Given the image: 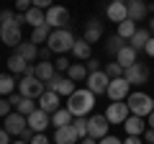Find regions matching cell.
<instances>
[{"mask_svg": "<svg viewBox=\"0 0 154 144\" xmlns=\"http://www.w3.org/2000/svg\"><path fill=\"white\" fill-rule=\"evenodd\" d=\"M123 129H126V136H141L144 131H146V121H144L141 116H128L126 121H123Z\"/></svg>", "mask_w": 154, "mask_h": 144, "instance_id": "cell-16", "label": "cell"}, {"mask_svg": "<svg viewBox=\"0 0 154 144\" xmlns=\"http://www.w3.org/2000/svg\"><path fill=\"white\" fill-rule=\"evenodd\" d=\"M144 142H146V144H154V129H146V131H144Z\"/></svg>", "mask_w": 154, "mask_h": 144, "instance_id": "cell-47", "label": "cell"}, {"mask_svg": "<svg viewBox=\"0 0 154 144\" xmlns=\"http://www.w3.org/2000/svg\"><path fill=\"white\" fill-rule=\"evenodd\" d=\"M54 67H57V72H59V75H62V72H67V70H69V62H67V57H59V59H54Z\"/></svg>", "mask_w": 154, "mask_h": 144, "instance_id": "cell-37", "label": "cell"}, {"mask_svg": "<svg viewBox=\"0 0 154 144\" xmlns=\"http://www.w3.org/2000/svg\"><path fill=\"white\" fill-rule=\"evenodd\" d=\"M13 23H16V16H13L11 11H0V26H13Z\"/></svg>", "mask_w": 154, "mask_h": 144, "instance_id": "cell-36", "label": "cell"}, {"mask_svg": "<svg viewBox=\"0 0 154 144\" xmlns=\"http://www.w3.org/2000/svg\"><path fill=\"white\" fill-rule=\"evenodd\" d=\"M116 62H118L123 70H126V67H131L134 62H136V49H134L131 44H126L121 52H118V54H116Z\"/></svg>", "mask_w": 154, "mask_h": 144, "instance_id": "cell-23", "label": "cell"}, {"mask_svg": "<svg viewBox=\"0 0 154 144\" xmlns=\"http://www.w3.org/2000/svg\"><path fill=\"white\" fill-rule=\"evenodd\" d=\"M126 44H128L126 39H121L118 33H113V36H108V41H105V52L116 57V54H118V52H121V49H123Z\"/></svg>", "mask_w": 154, "mask_h": 144, "instance_id": "cell-29", "label": "cell"}, {"mask_svg": "<svg viewBox=\"0 0 154 144\" xmlns=\"http://www.w3.org/2000/svg\"><path fill=\"white\" fill-rule=\"evenodd\" d=\"M49 33H51V28L49 26H38V28H33V33H31V41L33 44H46L49 41Z\"/></svg>", "mask_w": 154, "mask_h": 144, "instance_id": "cell-32", "label": "cell"}, {"mask_svg": "<svg viewBox=\"0 0 154 144\" xmlns=\"http://www.w3.org/2000/svg\"><path fill=\"white\" fill-rule=\"evenodd\" d=\"M8 70H11L13 75H33V67L28 64L21 54H11L8 57Z\"/></svg>", "mask_w": 154, "mask_h": 144, "instance_id": "cell-15", "label": "cell"}, {"mask_svg": "<svg viewBox=\"0 0 154 144\" xmlns=\"http://www.w3.org/2000/svg\"><path fill=\"white\" fill-rule=\"evenodd\" d=\"M49 57H51V49H49V46H41V49H38V59H41V62H51Z\"/></svg>", "mask_w": 154, "mask_h": 144, "instance_id": "cell-43", "label": "cell"}, {"mask_svg": "<svg viewBox=\"0 0 154 144\" xmlns=\"http://www.w3.org/2000/svg\"><path fill=\"white\" fill-rule=\"evenodd\" d=\"M54 5V0H33V8H41V11H49Z\"/></svg>", "mask_w": 154, "mask_h": 144, "instance_id": "cell-42", "label": "cell"}, {"mask_svg": "<svg viewBox=\"0 0 154 144\" xmlns=\"http://www.w3.org/2000/svg\"><path fill=\"white\" fill-rule=\"evenodd\" d=\"M131 116V111H128V103L126 100H113V103L108 105V111H105V118H108V124H121Z\"/></svg>", "mask_w": 154, "mask_h": 144, "instance_id": "cell-7", "label": "cell"}, {"mask_svg": "<svg viewBox=\"0 0 154 144\" xmlns=\"http://www.w3.org/2000/svg\"><path fill=\"white\" fill-rule=\"evenodd\" d=\"M0 41L5 46H18L23 41L21 39V26H16V23L13 26H0Z\"/></svg>", "mask_w": 154, "mask_h": 144, "instance_id": "cell-14", "label": "cell"}, {"mask_svg": "<svg viewBox=\"0 0 154 144\" xmlns=\"http://www.w3.org/2000/svg\"><path fill=\"white\" fill-rule=\"evenodd\" d=\"M152 11H154V8H152Z\"/></svg>", "mask_w": 154, "mask_h": 144, "instance_id": "cell-56", "label": "cell"}, {"mask_svg": "<svg viewBox=\"0 0 154 144\" xmlns=\"http://www.w3.org/2000/svg\"><path fill=\"white\" fill-rule=\"evenodd\" d=\"M146 129H154V111L146 116Z\"/></svg>", "mask_w": 154, "mask_h": 144, "instance_id": "cell-51", "label": "cell"}, {"mask_svg": "<svg viewBox=\"0 0 154 144\" xmlns=\"http://www.w3.org/2000/svg\"><path fill=\"white\" fill-rule=\"evenodd\" d=\"M69 23V11L64 5H51L46 11V26L49 28H67Z\"/></svg>", "mask_w": 154, "mask_h": 144, "instance_id": "cell-6", "label": "cell"}, {"mask_svg": "<svg viewBox=\"0 0 154 144\" xmlns=\"http://www.w3.org/2000/svg\"><path fill=\"white\" fill-rule=\"evenodd\" d=\"M16 23H18V26H23V23H26V13H18V16H16Z\"/></svg>", "mask_w": 154, "mask_h": 144, "instance_id": "cell-52", "label": "cell"}, {"mask_svg": "<svg viewBox=\"0 0 154 144\" xmlns=\"http://www.w3.org/2000/svg\"><path fill=\"white\" fill-rule=\"evenodd\" d=\"M75 121V116H72L67 108H59L57 113H51V126L54 129H62V126H69V124Z\"/></svg>", "mask_w": 154, "mask_h": 144, "instance_id": "cell-26", "label": "cell"}, {"mask_svg": "<svg viewBox=\"0 0 154 144\" xmlns=\"http://www.w3.org/2000/svg\"><path fill=\"white\" fill-rule=\"evenodd\" d=\"M54 142L57 144H77L80 142V134L75 131V126H62V129H57L54 131Z\"/></svg>", "mask_w": 154, "mask_h": 144, "instance_id": "cell-19", "label": "cell"}, {"mask_svg": "<svg viewBox=\"0 0 154 144\" xmlns=\"http://www.w3.org/2000/svg\"><path fill=\"white\" fill-rule=\"evenodd\" d=\"M126 103H128V111H131L134 116H141V118L154 111V98L146 95V93H131L126 98Z\"/></svg>", "mask_w": 154, "mask_h": 144, "instance_id": "cell-3", "label": "cell"}, {"mask_svg": "<svg viewBox=\"0 0 154 144\" xmlns=\"http://www.w3.org/2000/svg\"><path fill=\"white\" fill-rule=\"evenodd\" d=\"M26 23L31 28L46 26V11H41V8H31V11H26Z\"/></svg>", "mask_w": 154, "mask_h": 144, "instance_id": "cell-24", "label": "cell"}, {"mask_svg": "<svg viewBox=\"0 0 154 144\" xmlns=\"http://www.w3.org/2000/svg\"><path fill=\"white\" fill-rule=\"evenodd\" d=\"M108 85H110V77L105 75L103 70H100V72H90V75H88V90H90V93L103 95V93H108Z\"/></svg>", "mask_w": 154, "mask_h": 144, "instance_id": "cell-9", "label": "cell"}, {"mask_svg": "<svg viewBox=\"0 0 154 144\" xmlns=\"http://www.w3.org/2000/svg\"><path fill=\"white\" fill-rule=\"evenodd\" d=\"M105 16H108V21H113V23L126 21V18H128V8H126V3H110V5L105 8Z\"/></svg>", "mask_w": 154, "mask_h": 144, "instance_id": "cell-22", "label": "cell"}, {"mask_svg": "<svg viewBox=\"0 0 154 144\" xmlns=\"http://www.w3.org/2000/svg\"><path fill=\"white\" fill-rule=\"evenodd\" d=\"M75 33L69 31V28H54V31L49 33V41H46V46H49L51 52H57V54H67V52H72V46H75Z\"/></svg>", "mask_w": 154, "mask_h": 144, "instance_id": "cell-2", "label": "cell"}, {"mask_svg": "<svg viewBox=\"0 0 154 144\" xmlns=\"http://www.w3.org/2000/svg\"><path fill=\"white\" fill-rule=\"evenodd\" d=\"M90 72H100V59H95V57L88 59V75Z\"/></svg>", "mask_w": 154, "mask_h": 144, "instance_id": "cell-41", "label": "cell"}, {"mask_svg": "<svg viewBox=\"0 0 154 144\" xmlns=\"http://www.w3.org/2000/svg\"><path fill=\"white\" fill-rule=\"evenodd\" d=\"M93 105H95V93H90L88 88L75 90V93L67 98V111H69L72 116H88V113L93 111Z\"/></svg>", "mask_w": 154, "mask_h": 144, "instance_id": "cell-1", "label": "cell"}, {"mask_svg": "<svg viewBox=\"0 0 154 144\" xmlns=\"http://www.w3.org/2000/svg\"><path fill=\"white\" fill-rule=\"evenodd\" d=\"M126 8H128V18H131L134 23H136V21H144V18L149 16V8H146L144 0H128Z\"/></svg>", "mask_w": 154, "mask_h": 144, "instance_id": "cell-20", "label": "cell"}, {"mask_svg": "<svg viewBox=\"0 0 154 144\" xmlns=\"http://www.w3.org/2000/svg\"><path fill=\"white\" fill-rule=\"evenodd\" d=\"M33 136H36V131H33L31 126H26V129L21 131V142H26V144H31V139H33Z\"/></svg>", "mask_w": 154, "mask_h": 144, "instance_id": "cell-39", "label": "cell"}, {"mask_svg": "<svg viewBox=\"0 0 154 144\" xmlns=\"http://www.w3.org/2000/svg\"><path fill=\"white\" fill-rule=\"evenodd\" d=\"M77 144H98V139H93V136H85V139H80Z\"/></svg>", "mask_w": 154, "mask_h": 144, "instance_id": "cell-50", "label": "cell"}, {"mask_svg": "<svg viewBox=\"0 0 154 144\" xmlns=\"http://www.w3.org/2000/svg\"><path fill=\"white\" fill-rule=\"evenodd\" d=\"M16 8L21 13H26V11H31V8H33V0H16Z\"/></svg>", "mask_w": 154, "mask_h": 144, "instance_id": "cell-40", "label": "cell"}, {"mask_svg": "<svg viewBox=\"0 0 154 144\" xmlns=\"http://www.w3.org/2000/svg\"><path fill=\"white\" fill-rule=\"evenodd\" d=\"M18 93L23 98H41L46 93V85L36 77V75H23V80L18 83Z\"/></svg>", "mask_w": 154, "mask_h": 144, "instance_id": "cell-4", "label": "cell"}, {"mask_svg": "<svg viewBox=\"0 0 154 144\" xmlns=\"http://www.w3.org/2000/svg\"><path fill=\"white\" fill-rule=\"evenodd\" d=\"M11 108H13L11 100H8V98H0V116H3V118L11 116Z\"/></svg>", "mask_w": 154, "mask_h": 144, "instance_id": "cell-38", "label": "cell"}, {"mask_svg": "<svg viewBox=\"0 0 154 144\" xmlns=\"http://www.w3.org/2000/svg\"><path fill=\"white\" fill-rule=\"evenodd\" d=\"M26 121H28V126H31L36 134H44V131H46V126L51 124V116H49L46 111H41V108H36L31 116H26Z\"/></svg>", "mask_w": 154, "mask_h": 144, "instance_id": "cell-12", "label": "cell"}, {"mask_svg": "<svg viewBox=\"0 0 154 144\" xmlns=\"http://www.w3.org/2000/svg\"><path fill=\"white\" fill-rule=\"evenodd\" d=\"M31 144H49V139H46V134H36L31 139Z\"/></svg>", "mask_w": 154, "mask_h": 144, "instance_id": "cell-45", "label": "cell"}, {"mask_svg": "<svg viewBox=\"0 0 154 144\" xmlns=\"http://www.w3.org/2000/svg\"><path fill=\"white\" fill-rule=\"evenodd\" d=\"M16 54H21L26 62H31V59L38 57V46L33 44V41H21V44L16 46Z\"/></svg>", "mask_w": 154, "mask_h": 144, "instance_id": "cell-25", "label": "cell"}, {"mask_svg": "<svg viewBox=\"0 0 154 144\" xmlns=\"http://www.w3.org/2000/svg\"><path fill=\"white\" fill-rule=\"evenodd\" d=\"M13 144H26V142H13Z\"/></svg>", "mask_w": 154, "mask_h": 144, "instance_id": "cell-55", "label": "cell"}, {"mask_svg": "<svg viewBox=\"0 0 154 144\" xmlns=\"http://www.w3.org/2000/svg\"><path fill=\"white\" fill-rule=\"evenodd\" d=\"M26 126H28L26 116L16 111V113H11V116H5V126H3V129H5L11 136H21V131H23Z\"/></svg>", "mask_w": 154, "mask_h": 144, "instance_id": "cell-13", "label": "cell"}, {"mask_svg": "<svg viewBox=\"0 0 154 144\" xmlns=\"http://www.w3.org/2000/svg\"><path fill=\"white\" fill-rule=\"evenodd\" d=\"M98 144H123V142H121L118 136H110V134H108V136H103V139H100Z\"/></svg>", "mask_w": 154, "mask_h": 144, "instance_id": "cell-44", "label": "cell"}, {"mask_svg": "<svg viewBox=\"0 0 154 144\" xmlns=\"http://www.w3.org/2000/svg\"><path fill=\"white\" fill-rule=\"evenodd\" d=\"M0 144H13L11 142V134H8L5 129H0Z\"/></svg>", "mask_w": 154, "mask_h": 144, "instance_id": "cell-46", "label": "cell"}, {"mask_svg": "<svg viewBox=\"0 0 154 144\" xmlns=\"http://www.w3.org/2000/svg\"><path fill=\"white\" fill-rule=\"evenodd\" d=\"M72 126H75V131L80 134V139H85V136H88V116H75Z\"/></svg>", "mask_w": 154, "mask_h": 144, "instance_id": "cell-34", "label": "cell"}, {"mask_svg": "<svg viewBox=\"0 0 154 144\" xmlns=\"http://www.w3.org/2000/svg\"><path fill=\"white\" fill-rule=\"evenodd\" d=\"M113 3H128V0H113Z\"/></svg>", "mask_w": 154, "mask_h": 144, "instance_id": "cell-54", "label": "cell"}, {"mask_svg": "<svg viewBox=\"0 0 154 144\" xmlns=\"http://www.w3.org/2000/svg\"><path fill=\"white\" fill-rule=\"evenodd\" d=\"M149 31H152V36H154V18L149 21Z\"/></svg>", "mask_w": 154, "mask_h": 144, "instance_id": "cell-53", "label": "cell"}, {"mask_svg": "<svg viewBox=\"0 0 154 144\" xmlns=\"http://www.w3.org/2000/svg\"><path fill=\"white\" fill-rule=\"evenodd\" d=\"M144 52H146L149 57H154V36H152V39L146 41V46H144Z\"/></svg>", "mask_w": 154, "mask_h": 144, "instance_id": "cell-48", "label": "cell"}, {"mask_svg": "<svg viewBox=\"0 0 154 144\" xmlns=\"http://www.w3.org/2000/svg\"><path fill=\"white\" fill-rule=\"evenodd\" d=\"M123 77H126L128 85H144V83H149V67L144 62H134L131 67L123 70Z\"/></svg>", "mask_w": 154, "mask_h": 144, "instance_id": "cell-5", "label": "cell"}, {"mask_svg": "<svg viewBox=\"0 0 154 144\" xmlns=\"http://www.w3.org/2000/svg\"><path fill=\"white\" fill-rule=\"evenodd\" d=\"M33 75H36V77L46 85V83H49V80L57 75V67H54V62H36V64H33Z\"/></svg>", "mask_w": 154, "mask_h": 144, "instance_id": "cell-21", "label": "cell"}, {"mask_svg": "<svg viewBox=\"0 0 154 144\" xmlns=\"http://www.w3.org/2000/svg\"><path fill=\"white\" fill-rule=\"evenodd\" d=\"M103 72H105V75H108L110 80H116V77H123V67L118 64V62H108Z\"/></svg>", "mask_w": 154, "mask_h": 144, "instance_id": "cell-35", "label": "cell"}, {"mask_svg": "<svg viewBox=\"0 0 154 144\" xmlns=\"http://www.w3.org/2000/svg\"><path fill=\"white\" fill-rule=\"evenodd\" d=\"M128 88H131V85L126 83V77H116V80H110L108 93H105V95H108L110 100H126L128 95H131V93H128Z\"/></svg>", "mask_w": 154, "mask_h": 144, "instance_id": "cell-11", "label": "cell"}, {"mask_svg": "<svg viewBox=\"0 0 154 144\" xmlns=\"http://www.w3.org/2000/svg\"><path fill=\"white\" fill-rule=\"evenodd\" d=\"M38 108H41V111H46L49 116H51V113H57V111L62 108V105H59V95H57L54 90H46V93L38 98Z\"/></svg>", "mask_w": 154, "mask_h": 144, "instance_id": "cell-17", "label": "cell"}, {"mask_svg": "<svg viewBox=\"0 0 154 144\" xmlns=\"http://www.w3.org/2000/svg\"><path fill=\"white\" fill-rule=\"evenodd\" d=\"M116 33H118V36H121V39H131V36H134V33H136V23H134L131 21V18H126V21H121V23H118V31H116Z\"/></svg>", "mask_w": 154, "mask_h": 144, "instance_id": "cell-31", "label": "cell"}, {"mask_svg": "<svg viewBox=\"0 0 154 144\" xmlns=\"http://www.w3.org/2000/svg\"><path fill=\"white\" fill-rule=\"evenodd\" d=\"M90 52H93V44H88L85 39H77L75 46H72V54H75L77 59H82V62L90 59Z\"/></svg>", "mask_w": 154, "mask_h": 144, "instance_id": "cell-27", "label": "cell"}, {"mask_svg": "<svg viewBox=\"0 0 154 144\" xmlns=\"http://www.w3.org/2000/svg\"><path fill=\"white\" fill-rule=\"evenodd\" d=\"M46 90H54L57 95H67V98H69L77 88H75V80H69V77H64V75H59V72H57L54 77L46 83Z\"/></svg>", "mask_w": 154, "mask_h": 144, "instance_id": "cell-8", "label": "cell"}, {"mask_svg": "<svg viewBox=\"0 0 154 144\" xmlns=\"http://www.w3.org/2000/svg\"><path fill=\"white\" fill-rule=\"evenodd\" d=\"M67 77L75 80V83H80V80L88 77V67H85V64H72L69 70H67Z\"/></svg>", "mask_w": 154, "mask_h": 144, "instance_id": "cell-33", "label": "cell"}, {"mask_svg": "<svg viewBox=\"0 0 154 144\" xmlns=\"http://www.w3.org/2000/svg\"><path fill=\"white\" fill-rule=\"evenodd\" d=\"M152 39V36H149V28H136V33H134L131 39H128V44L134 46V49H144V46H146V41Z\"/></svg>", "mask_w": 154, "mask_h": 144, "instance_id": "cell-28", "label": "cell"}, {"mask_svg": "<svg viewBox=\"0 0 154 144\" xmlns=\"http://www.w3.org/2000/svg\"><path fill=\"white\" fill-rule=\"evenodd\" d=\"M16 77H13V75H0V98H3V95H13V90H16Z\"/></svg>", "mask_w": 154, "mask_h": 144, "instance_id": "cell-30", "label": "cell"}, {"mask_svg": "<svg viewBox=\"0 0 154 144\" xmlns=\"http://www.w3.org/2000/svg\"><path fill=\"white\" fill-rule=\"evenodd\" d=\"M100 36H103V21L90 18V21L85 23V36L82 39L88 41V44H95V41H100Z\"/></svg>", "mask_w": 154, "mask_h": 144, "instance_id": "cell-18", "label": "cell"}, {"mask_svg": "<svg viewBox=\"0 0 154 144\" xmlns=\"http://www.w3.org/2000/svg\"><path fill=\"white\" fill-rule=\"evenodd\" d=\"M123 144H144V142L139 136H126V139H123Z\"/></svg>", "mask_w": 154, "mask_h": 144, "instance_id": "cell-49", "label": "cell"}, {"mask_svg": "<svg viewBox=\"0 0 154 144\" xmlns=\"http://www.w3.org/2000/svg\"><path fill=\"white\" fill-rule=\"evenodd\" d=\"M108 118L105 116H90L88 118V136H93V139H103V136H108Z\"/></svg>", "mask_w": 154, "mask_h": 144, "instance_id": "cell-10", "label": "cell"}]
</instances>
